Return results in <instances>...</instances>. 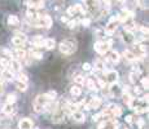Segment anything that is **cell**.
Returning a JSON list of instances; mask_svg holds the SVG:
<instances>
[{
  "instance_id": "4dcf8cb0",
  "label": "cell",
  "mask_w": 149,
  "mask_h": 129,
  "mask_svg": "<svg viewBox=\"0 0 149 129\" xmlns=\"http://www.w3.org/2000/svg\"><path fill=\"white\" fill-rule=\"evenodd\" d=\"M66 12H68V16H75V14H76L75 7H74V5H70V7H69Z\"/></svg>"
},
{
  "instance_id": "52a82bcc",
  "label": "cell",
  "mask_w": 149,
  "mask_h": 129,
  "mask_svg": "<svg viewBox=\"0 0 149 129\" xmlns=\"http://www.w3.org/2000/svg\"><path fill=\"white\" fill-rule=\"evenodd\" d=\"M12 54L16 57L14 59H26V58H27V52H26L25 49H22L21 47L16 48V51H14Z\"/></svg>"
},
{
  "instance_id": "7bdbcfd3",
  "label": "cell",
  "mask_w": 149,
  "mask_h": 129,
  "mask_svg": "<svg viewBox=\"0 0 149 129\" xmlns=\"http://www.w3.org/2000/svg\"><path fill=\"white\" fill-rule=\"evenodd\" d=\"M138 125L140 126V128H143V125H144V120H141V119H140V120H138Z\"/></svg>"
},
{
  "instance_id": "60d3db41",
  "label": "cell",
  "mask_w": 149,
  "mask_h": 129,
  "mask_svg": "<svg viewBox=\"0 0 149 129\" xmlns=\"http://www.w3.org/2000/svg\"><path fill=\"white\" fill-rule=\"evenodd\" d=\"M126 121H127L128 124H131V123H132V116H131V115H127V116H126Z\"/></svg>"
},
{
  "instance_id": "83f0119b",
  "label": "cell",
  "mask_w": 149,
  "mask_h": 129,
  "mask_svg": "<svg viewBox=\"0 0 149 129\" xmlns=\"http://www.w3.org/2000/svg\"><path fill=\"white\" fill-rule=\"evenodd\" d=\"M30 56H31V57H34L35 59H40V58L43 57V54L40 53V52H34L33 49H31V51H30Z\"/></svg>"
},
{
  "instance_id": "8fae6325",
  "label": "cell",
  "mask_w": 149,
  "mask_h": 129,
  "mask_svg": "<svg viewBox=\"0 0 149 129\" xmlns=\"http://www.w3.org/2000/svg\"><path fill=\"white\" fill-rule=\"evenodd\" d=\"M18 128L20 129H31L33 128V121L30 119H22L18 123Z\"/></svg>"
},
{
  "instance_id": "6da1fadb",
  "label": "cell",
  "mask_w": 149,
  "mask_h": 129,
  "mask_svg": "<svg viewBox=\"0 0 149 129\" xmlns=\"http://www.w3.org/2000/svg\"><path fill=\"white\" fill-rule=\"evenodd\" d=\"M60 48V52L64 54H73L74 52L76 51V41L74 39H68V40H64V41L60 43L59 45Z\"/></svg>"
},
{
  "instance_id": "ac0fdd59",
  "label": "cell",
  "mask_w": 149,
  "mask_h": 129,
  "mask_svg": "<svg viewBox=\"0 0 149 129\" xmlns=\"http://www.w3.org/2000/svg\"><path fill=\"white\" fill-rule=\"evenodd\" d=\"M56 43H55V39H45L44 43H43V47H45V49H53Z\"/></svg>"
},
{
  "instance_id": "8992f818",
  "label": "cell",
  "mask_w": 149,
  "mask_h": 129,
  "mask_svg": "<svg viewBox=\"0 0 149 129\" xmlns=\"http://www.w3.org/2000/svg\"><path fill=\"white\" fill-rule=\"evenodd\" d=\"M26 41H27V36H26L25 34H17L12 39V43H13L16 47H22Z\"/></svg>"
},
{
  "instance_id": "484cf974",
  "label": "cell",
  "mask_w": 149,
  "mask_h": 129,
  "mask_svg": "<svg viewBox=\"0 0 149 129\" xmlns=\"http://www.w3.org/2000/svg\"><path fill=\"white\" fill-rule=\"evenodd\" d=\"M74 82H75L78 85H83V84H84V82H86V79L83 78L82 75H78L76 78H74Z\"/></svg>"
},
{
  "instance_id": "44dd1931",
  "label": "cell",
  "mask_w": 149,
  "mask_h": 129,
  "mask_svg": "<svg viewBox=\"0 0 149 129\" xmlns=\"http://www.w3.org/2000/svg\"><path fill=\"white\" fill-rule=\"evenodd\" d=\"M95 70H97V71H104V67H105V63H104V61H101V59H96L95 61Z\"/></svg>"
},
{
  "instance_id": "277c9868",
  "label": "cell",
  "mask_w": 149,
  "mask_h": 129,
  "mask_svg": "<svg viewBox=\"0 0 149 129\" xmlns=\"http://www.w3.org/2000/svg\"><path fill=\"white\" fill-rule=\"evenodd\" d=\"M95 51L97 52V53L100 54H106L108 52H109V47L106 45V43L105 41H97L95 43Z\"/></svg>"
},
{
  "instance_id": "4fadbf2b",
  "label": "cell",
  "mask_w": 149,
  "mask_h": 129,
  "mask_svg": "<svg viewBox=\"0 0 149 129\" xmlns=\"http://www.w3.org/2000/svg\"><path fill=\"white\" fill-rule=\"evenodd\" d=\"M3 112L5 114V115H13L14 112H16V107H14V105L5 103L3 106Z\"/></svg>"
},
{
  "instance_id": "d4e9b609",
  "label": "cell",
  "mask_w": 149,
  "mask_h": 129,
  "mask_svg": "<svg viewBox=\"0 0 149 129\" xmlns=\"http://www.w3.org/2000/svg\"><path fill=\"white\" fill-rule=\"evenodd\" d=\"M17 89L21 90V92H25L27 89V83H21V82H17Z\"/></svg>"
},
{
  "instance_id": "603a6c76",
  "label": "cell",
  "mask_w": 149,
  "mask_h": 129,
  "mask_svg": "<svg viewBox=\"0 0 149 129\" xmlns=\"http://www.w3.org/2000/svg\"><path fill=\"white\" fill-rule=\"evenodd\" d=\"M123 57H124V58H126V61H130V62H131V61H135V56H134V53H132V52L131 51H124L123 52Z\"/></svg>"
},
{
  "instance_id": "74e56055",
  "label": "cell",
  "mask_w": 149,
  "mask_h": 129,
  "mask_svg": "<svg viewBox=\"0 0 149 129\" xmlns=\"http://www.w3.org/2000/svg\"><path fill=\"white\" fill-rule=\"evenodd\" d=\"M75 25H76V21H70V22H68L69 28H74L75 27Z\"/></svg>"
},
{
  "instance_id": "7402d4cb",
  "label": "cell",
  "mask_w": 149,
  "mask_h": 129,
  "mask_svg": "<svg viewBox=\"0 0 149 129\" xmlns=\"http://www.w3.org/2000/svg\"><path fill=\"white\" fill-rule=\"evenodd\" d=\"M84 83H86V85H87V88L90 90H97V88H96V83H95L93 79H87Z\"/></svg>"
},
{
  "instance_id": "7a4b0ae2",
  "label": "cell",
  "mask_w": 149,
  "mask_h": 129,
  "mask_svg": "<svg viewBox=\"0 0 149 129\" xmlns=\"http://www.w3.org/2000/svg\"><path fill=\"white\" fill-rule=\"evenodd\" d=\"M49 102V99L45 97V94H40L38 95L37 98L34 99V111L35 112H43L45 111V106Z\"/></svg>"
},
{
  "instance_id": "4316f807",
  "label": "cell",
  "mask_w": 149,
  "mask_h": 129,
  "mask_svg": "<svg viewBox=\"0 0 149 129\" xmlns=\"http://www.w3.org/2000/svg\"><path fill=\"white\" fill-rule=\"evenodd\" d=\"M56 95H57V93L55 92V90H51V92H48V93H45V97H47L49 101H53L55 98H56Z\"/></svg>"
},
{
  "instance_id": "cb8c5ba5",
  "label": "cell",
  "mask_w": 149,
  "mask_h": 129,
  "mask_svg": "<svg viewBox=\"0 0 149 129\" xmlns=\"http://www.w3.org/2000/svg\"><path fill=\"white\" fill-rule=\"evenodd\" d=\"M0 67L1 70H5V68H9V61L7 58H0Z\"/></svg>"
},
{
  "instance_id": "e575fe53",
  "label": "cell",
  "mask_w": 149,
  "mask_h": 129,
  "mask_svg": "<svg viewBox=\"0 0 149 129\" xmlns=\"http://www.w3.org/2000/svg\"><path fill=\"white\" fill-rule=\"evenodd\" d=\"M82 25L84 26V27H88V26L91 25V20L90 18H84V20L82 21Z\"/></svg>"
},
{
  "instance_id": "30bf717a",
  "label": "cell",
  "mask_w": 149,
  "mask_h": 129,
  "mask_svg": "<svg viewBox=\"0 0 149 129\" xmlns=\"http://www.w3.org/2000/svg\"><path fill=\"white\" fill-rule=\"evenodd\" d=\"M71 116H73V119H74L75 121H78V123H82V121L86 120L84 114H83L82 111H79V110H76V111L71 112Z\"/></svg>"
},
{
  "instance_id": "ee69618b",
  "label": "cell",
  "mask_w": 149,
  "mask_h": 129,
  "mask_svg": "<svg viewBox=\"0 0 149 129\" xmlns=\"http://www.w3.org/2000/svg\"><path fill=\"white\" fill-rule=\"evenodd\" d=\"M61 21H62V22H64V23H68V22H69L68 17H61Z\"/></svg>"
},
{
  "instance_id": "3957f363",
  "label": "cell",
  "mask_w": 149,
  "mask_h": 129,
  "mask_svg": "<svg viewBox=\"0 0 149 129\" xmlns=\"http://www.w3.org/2000/svg\"><path fill=\"white\" fill-rule=\"evenodd\" d=\"M117 22H118V17H112L109 21V23H108L106 26H105V32L109 35H113L117 31Z\"/></svg>"
},
{
  "instance_id": "9c48e42d",
  "label": "cell",
  "mask_w": 149,
  "mask_h": 129,
  "mask_svg": "<svg viewBox=\"0 0 149 129\" xmlns=\"http://www.w3.org/2000/svg\"><path fill=\"white\" fill-rule=\"evenodd\" d=\"M101 106V98H98V97H93L90 102L87 103V107L88 109H98V107Z\"/></svg>"
},
{
  "instance_id": "ffe728a7",
  "label": "cell",
  "mask_w": 149,
  "mask_h": 129,
  "mask_svg": "<svg viewBox=\"0 0 149 129\" xmlns=\"http://www.w3.org/2000/svg\"><path fill=\"white\" fill-rule=\"evenodd\" d=\"M8 25L9 26H18L20 25V20L17 16H9L8 17Z\"/></svg>"
},
{
  "instance_id": "f35d334b",
  "label": "cell",
  "mask_w": 149,
  "mask_h": 129,
  "mask_svg": "<svg viewBox=\"0 0 149 129\" xmlns=\"http://www.w3.org/2000/svg\"><path fill=\"white\" fill-rule=\"evenodd\" d=\"M102 118V115L101 114H96V115H93V121H97V120H100V119Z\"/></svg>"
},
{
  "instance_id": "9a60e30c",
  "label": "cell",
  "mask_w": 149,
  "mask_h": 129,
  "mask_svg": "<svg viewBox=\"0 0 149 129\" xmlns=\"http://www.w3.org/2000/svg\"><path fill=\"white\" fill-rule=\"evenodd\" d=\"M62 119H64V114H62L61 110H57L56 112H53V115H52V121L53 123H61Z\"/></svg>"
},
{
  "instance_id": "836d02e7",
  "label": "cell",
  "mask_w": 149,
  "mask_h": 129,
  "mask_svg": "<svg viewBox=\"0 0 149 129\" xmlns=\"http://www.w3.org/2000/svg\"><path fill=\"white\" fill-rule=\"evenodd\" d=\"M136 3H138V5L140 7L141 9H146V4L144 0H136Z\"/></svg>"
},
{
  "instance_id": "f546056e",
  "label": "cell",
  "mask_w": 149,
  "mask_h": 129,
  "mask_svg": "<svg viewBox=\"0 0 149 129\" xmlns=\"http://www.w3.org/2000/svg\"><path fill=\"white\" fill-rule=\"evenodd\" d=\"M14 102H16V95H14V94H9L8 97H7V103L14 105Z\"/></svg>"
},
{
  "instance_id": "1f68e13d",
  "label": "cell",
  "mask_w": 149,
  "mask_h": 129,
  "mask_svg": "<svg viewBox=\"0 0 149 129\" xmlns=\"http://www.w3.org/2000/svg\"><path fill=\"white\" fill-rule=\"evenodd\" d=\"M138 30H140L141 31V34L144 35V36H146V35H148V27H145V26H139L138 27Z\"/></svg>"
},
{
  "instance_id": "d6a6232c",
  "label": "cell",
  "mask_w": 149,
  "mask_h": 129,
  "mask_svg": "<svg viewBox=\"0 0 149 129\" xmlns=\"http://www.w3.org/2000/svg\"><path fill=\"white\" fill-rule=\"evenodd\" d=\"M141 88H143V89H146V88H148V78L141 79Z\"/></svg>"
},
{
  "instance_id": "f6af8a7d",
  "label": "cell",
  "mask_w": 149,
  "mask_h": 129,
  "mask_svg": "<svg viewBox=\"0 0 149 129\" xmlns=\"http://www.w3.org/2000/svg\"><path fill=\"white\" fill-rule=\"evenodd\" d=\"M117 3H118L119 5H123V4L126 3V0H117Z\"/></svg>"
},
{
  "instance_id": "2e32d148",
  "label": "cell",
  "mask_w": 149,
  "mask_h": 129,
  "mask_svg": "<svg viewBox=\"0 0 149 129\" xmlns=\"http://www.w3.org/2000/svg\"><path fill=\"white\" fill-rule=\"evenodd\" d=\"M1 78L7 79V80H11V79L14 78V72L11 70V68H5V70L1 71Z\"/></svg>"
},
{
  "instance_id": "7c38bea8",
  "label": "cell",
  "mask_w": 149,
  "mask_h": 129,
  "mask_svg": "<svg viewBox=\"0 0 149 129\" xmlns=\"http://www.w3.org/2000/svg\"><path fill=\"white\" fill-rule=\"evenodd\" d=\"M9 66H11V70L13 71V72L21 71V62L18 61V59H12V61H9Z\"/></svg>"
},
{
  "instance_id": "ba28073f",
  "label": "cell",
  "mask_w": 149,
  "mask_h": 129,
  "mask_svg": "<svg viewBox=\"0 0 149 129\" xmlns=\"http://www.w3.org/2000/svg\"><path fill=\"white\" fill-rule=\"evenodd\" d=\"M106 59L109 62H112V63H118L119 59H121V56H119L118 52L112 51V52H109V53L106 54Z\"/></svg>"
},
{
  "instance_id": "ab89813d",
  "label": "cell",
  "mask_w": 149,
  "mask_h": 129,
  "mask_svg": "<svg viewBox=\"0 0 149 129\" xmlns=\"http://www.w3.org/2000/svg\"><path fill=\"white\" fill-rule=\"evenodd\" d=\"M83 70H84V71H90L91 70V64L90 63H84V64H83Z\"/></svg>"
},
{
  "instance_id": "8d00e7d4",
  "label": "cell",
  "mask_w": 149,
  "mask_h": 129,
  "mask_svg": "<svg viewBox=\"0 0 149 129\" xmlns=\"http://www.w3.org/2000/svg\"><path fill=\"white\" fill-rule=\"evenodd\" d=\"M136 76H138V75H136L135 72L130 74V82H131V83H136Z\"/></svg>"
},
{
  "instance_id": "bcb514c9",
  "label": "cell",
  "mask_w": 149,
  "mask_h": 129,
  "mask_svg": "<svg viewBox=\"0 0 149 129\" xmlns=\"http://www.w3.org/2000/svg\"><path fill=\"white\" fill-rule=\"evenodd\" d=\"M123 129H128V128H123Z\"/></svg>"
},
{
  "instance_id": "d590c367",
  "label": "cell",
  "mask_w": 149,
  "mask_h": 129,
  "mask_svg": "<svg viewBox=\"0 0 149 129\" xmlns=\"http://www.w3.org/2000/svg\"><path fill=\"white\" fill-rule=\"evenodd\" d=\"M136 112L138 114H144V112H146L148 111V109H145V107H136Z\"/></svg>"
},
{
  "instance_id": "5b68a950",
  "label": "cell",
  "mask_w": 149,
  "mask_h": 129,
  "mask_svg": "<svg viewBox=\"0 0 149 129\" xmlns=\"http://www.w3.org/2000/svg\"><path fill=\"white\" fill-rule=\"evenodd\" d=\"M104 74H105V78H106L108 83L110 84H115V83L118 82V72L117 71H105L104 70Z\"/></svg>"
},
{
  "instance_id": "d6986e66",
  "label": "cell",
  "mask_w": 149,
  "mask_h": 129,
  "mask_svg": "<svg viewBox=\"0 0 149 129\" xmlns=\"http://www.w3.org/2000/svg\"><path fill=\"white\" fill-rule=\"evenodd\" d=\"M70 94L73 95V97H79V95L82 94V89L79 85H74V87H71L70 89Z\"/></svg>"
},
{
  "instance_id": "5bb4252c",
  "label": "cell",
  "mask_w": 149,
  "mask_h": 129,
  "mask_svg": "<svg viewBox=\"0 0 149 129\" xmlns=\"http://www.w3.org/2000/svg\"><path fill=\"white\" fill-rule=\"evenodd\" d=\"M40 21H42L43 27L49 28L52 26V18L51 16H40Z\"/></svg>"
},
{
  "instance_id": "e0dca14e",
  "label": "cell",
  "mask_w": 149,
  "mask_h": 129,
  "mask_svg": "<svg viewBox=\"0 0 149 129\" xmlns=\"http://www.w3.org/2000/svg\"><path fill=\"white\" fill-rule=\"evenodd\" d=\"M43 43H44V39H43V36H40V35H37V36L33 39V45L37 48L43 47Z\"/></svg>"
},
{
  "instance_id": "b9f144b4",
  "label": "cell",
  "mask_w": 149,
  "mask_h": 129,
  "mask_svg": "<svg viewBox=\"0 0 149 129\" xmlns=\"http://www.w3.org/2000/svg\"><path fill=\"white\" fill-rule=\"evenodd\" d=\"M134 93H135V94H140V88H134Z\"/></svg>"
},
{
  "instance_id": "f1b7e54d",
  "label": "cell",
  "mask_w": 149,
  "mask_h": 129,
  "mask_svg": "<svg viewBox=\"0 0 149 129\" xmlns=\"http://www.w3.org/2000/svg\"><path fill=\"white\" fill-rule=\"evenodd\" d=\"M18 82H21V83H27V75H25V74L20 72V74H18Z\"/></svg>"
}]
</instances>
